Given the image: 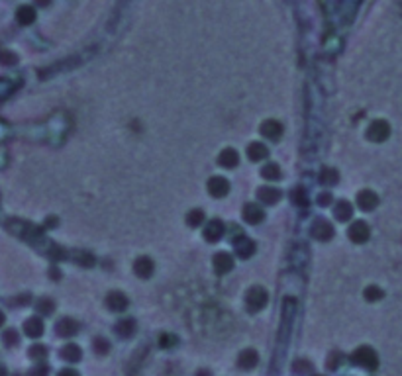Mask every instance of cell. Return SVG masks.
<instances>
[{
  "label": "cell",
  "mask_w": 402,
  "mask_h": 376,
  "mask_svg": "<svg viewBox=\"0 0 402 376\" xmlns=\"http://www.w3.org/2000/svg\"><path fill=\"white\" fill-rule=\"evenodd\" d=\"M245 304H247V310H249V312H259V310L267 304V292H265L261 286H253V288L247 292Z\"/></svg>",
  "instance_id": "1"
},
{
  "label": "cell",
  "mask_w": 402,
  "mask_h": 376,
  "mask_svg": "<svg viewBox=\"0 0 402 376\" xmlns=\"http://www.w3.org/2000/svg\"><path fill=\"white\" fill-rule=\"evenodd\" d=\"M353 361L357 365H361V367H367V369H375L377 367V355L369 347H361L359 351H355Z\"/></svg>",
  "instance_id": "2"
},
{
  "label": "cell",
  "mask_w": 402,
  "mask_h": 376,
  "mask_svg": "<svg viewBox=\"0 0 402 376\" xmlns=\"http://www.w3.org/2000/svg\"><path fill=\"white\" fill-rule=\"evenodd\" d=\"M208 190H210V194H212V196L222 198V196H226V194H228L230 185H228V181H226L224 177H214V179H210V183H208Z\"/></svg>",
  "instance_id": "3"
},
{
  "label": "cell",
  "mask_w": 402,
  "mask_h": 376,
  "mask_svg": "<svg viewBox=\"0 0 402 376\" xmlns=\"http://www.w3.org/2000/svg\"><path fill=\"white\" fill-rule=\"evenodd\" d=\"M231 267H233V259H231L230 253H218V255L214 257V269H216V272L224 274V272L231 270Z\"/></svg>",
  "instance_id": "4"
},
{
  "label": "cell",
  "mask_w": 402,
  "mask_h": 376,
  "mask_svg": "<svg viewBox=\"0 0 402 376\" xmlns=\"http://www.w3.org/2000/svg\"><path fill=\"white\" fill-rule=\"evenodd\" d=\"M312 233H314L316 239H330L334 235V229L326 219H318L314 223V227H312Z\"/></svg>",
  "instance_id": "5"
},
{
  "label": "cell",
  "mask_w": 402,
  "mask_h": 376,
  "mask_svg": "<svg viewBox=\"0 0 402 376\" xmlns=\"http://www.w3.org/2000/svg\"><path fill=\"white\" fill-rule=\"evenodd\" d=\"M106 306H108L112 312H122V310H126L128 300H126L124 294H120V292H112V294L106 298Z\"/></svg>",
  "instance_id": "6"
},
{
  "label": "cell",
  "mask_w": 402,
  "mask_h": 376,
  "mask_svg": "<svg viewBox=\"0 0 402 376\" xmlns=\"http://www.w3.org/2000/svg\"><path fill=\"white\" fill-rule=\"evenodd\" d=\"M136 274L142 278H149L153 274V261L147 257H142L136 261Z\"/></svg>",
  "instance_id": "7"
},
{
  "label": "cell",
  "mask_w": 402,
  "mask_h": 376,
  "mask_svg": "<svg viewBox=\"0 0 402 376\" xmlns=\"http://www.w3.org/2000/svg\"><path fill=\"white\" fill-rule=\"evenodd\" d=\"M261 134H263L267 139H279V135L283 134V128H281L279 122L269 120V122H265V124L261 126Z\"/></svg>",
  "instance_id": "8"
},
{
  "label": "cell",
  "mask_w": 402,
  "mask_h": 376,
  "mask_svg": "<svg viewBox=\"0 0 402 376\" xmlns=\"http://www.w3.org/2000/svg\"><path fill=\"white\" fill-rule=\"evenodd\" d=\"M243 215H245V219L249 221V223H257V221H261L263 219V208L259 206V204H247L245 206V210H243Z\"/></svg>",
  "instance_id": "9"
},
{
  "label": "cell",
  "mask_w": 402,
  "mask_h": 376,
  "mask_svg": "<svg viewBox=\"0 0 402 376\" xmlns=\"http://www.w3.org/2000/svg\"><path fill=\"white\" fill-rule=\"evenodd\" d=\"M204 235H206V239H208V241H218V239L224 235V223H222V221H218V219L210 221V223H208V227L204 229Z\"/></svg>",
  "instance_id": "10"
},
{
  "label": "cell",
  "mask_w": 402,
  "mask_h": 376,
  "mask_svg": "<svg viewBox=\"0 0 402 376\" xmlns=\"http://www.w3.org/2000/svg\"><path fill=\"white\" fill-rule=\"evenodd\" d=\"M253 249H255L253 241H249L247 237H235V251L239 257H243V259L249 257L253 253Z\"/></svg>",
  "instance_id": "11"
},
{
  "label": "cell",
  "mask_w": 402,
  "mask_h": 376,
  "mask_svg": "<svg viewBox=\"0 0 402 376\" xmlns=\"http://www.w3.org/2000/svg\"><path fill=\"white\" fill-rule=\"evenodd\" d=\"M220 165L222 167H226V169H231V167H235L237 165V151L235 149H224L222 153H220Z\"/></svg>",
  "instance_id": "12"
},
{
  "label": "cell",
  "mask_w": 402,
  "mask_h": 376,
  "mask_svg": "<svg viewBox=\"0 0 402 376\" xmlns=\"http://www.w3.org/2000/svg\"><path fill=\"white\" fill-rule=\"evenodd\" d=\"M387 135H389V128H387L385 122H375L371 126V130H369V137L375 139V141H383Z\"/></svg>",
  "instance_id": "13"
},
{
  "label": "cell",
  "mask_w": 402,
  "mask_h": 376,
  "mask_svg": "<svg viewBox=\"0 0 402 376\" xmlns=\"http://www.w3.org/2000/svg\"><path fill=\"white\" fill-rule=\"evenodd\" d=\"M349 235H351V239L353 241H365L367 239V235H369V227L363 223V221H357V223H353L351 225V229H349Z\"/></svg>",
  "instance_id": "14"
},
{
  "label": "cell",
  "mask_w": 402,
  "mask_h": 376,
  "mask_svg": "<svg viewBox=\"0 0 402 376\" xmlns=\"http://www.w3.org/2000/svg\"><path fill=\"white\" fill-rule=\"evenodd\" d=\"M259 198L263 200V204H275L281 198V192H279V188L265 187L259 190Z\"/></svg>",
  "instance_id": "15"
},
{
  "label": "cell",
  "mask_w": 402,
  "mask_h": 376,
  "mask_svg": "<svg viewBox=\"0 0 402 376\" xmlns=\"http://www.w3.org/2000/svg\"><path fill=\"white\" fill-rule=\"evenodd\" d=\"M247 155H249L251 161H261V159L267 157V147L263 143H251L247 147Z\"/></svg>",
  "instance_id": "16"
},
{
  "label": "cell",
  "mask_w": 402,
  "mask_h": 376,
  "mask_svg": "<svg viewBox=\"0 0 402 376\" xmlns=\"http://www.w3.org/2000/svg\"><path fill=\"white\" fill-rule=\"evenodd\" d=\"M257 365V353L253 349H247L239 355V367L241 369H253Z\"/></svg>",
  "instance_id": "17"
},
{
  "label": "cell",
  "mask_w": 402,
  "mask_h": 376,
  "mask_svg": "<svg viewBox=\"0 0 402 376\" xmlns=\"http://www.w3.org/2000/svg\"><path fill=\"white\" fill-rule=\"evenodd\" d=\"M75 331H77V322H73V320H69V318H65V320H61V322L57 323V333H59V335L69 337V335H73Z\"/></svg>",
  "instance_id": "18"
},
{
  "label": "cell",
  "mask_w": 402,
  "mask_h": 376,
  "mask_svg": "<svg viewBox=\"0 0 402 376\" xmlns=\"http://www.w3.org/2000/svg\"><path fill=\"white\" fill-rule=\"evenodd\" d=\"M41 331H43V323H41L39 318H31V320L26 322V333L28 335L37 337V335H41Z\"/></svg>",
  "instance_id": "19"
},
{
  "label": "cell",
  "mask_w": 402,
  "mask_h": 376,
  "mask_svg": "<svg viewBox=\"0 0 402 376\" xmlns=\"http://www.w3.org/2000/svg\"><path fill=\"white\" fill-rule=\"evenodd\" d=\"M375 204H377V196L373 192H361L359 194V206L363 210H371Z\"/></svg>",
  "instance_id": "20"
},
{
  "label": "cell",
  "mask_w": 402,
  "mask_h": 376,
  "mask_svg": "<svg viewBox=\"0 0 402 376\" xmlns=\"http://www.w3.org/2000/svg\"><path fill=\"white\" fill-rule=\"evenodd\" d=\"M61 355H63L65 361L73 363V361H79V359H81V349L75 347V345H67V347L61 351Z\"/></svg>",
  "instance_id": "21"
},
{
  "label": "cell",
  "mask_w": 402,
  "mask_h": 376,
  "mask_svg": "<svg viewBox=\"0 0 402 376\" xmlns=\"http://www.w3.org/2000/svg\"><path fill=\"white\" fill-rule=\"evenodd\" d=\"M118 333L124 337H130L134 333V320H124L118 323Z\"/></svg>",
  "instance_id": "22"
},
{
  "label": "cell",
  "mask_w": 402,
  "mask_h": 376,
  "mask_svg": "<svg viewBox=\"0 0 402 376\" xmlns=\"http://www.w3.org/2000/svg\"><path fill=\"white\" fill-rule=\"evenodd\" d=\"M263 177L265 179H279V175H281V171H279V165H275V163H271V165H267V167H263Z\"/></svg>",
  "instance_id": "23"
},
{
  "label": "cell",
  "mask_w": 402,
  "mask_h": 376,
  "mask_svg": "<svg viewBox=\"0 0 402 376\" xmlns=\"http://www.w3.org/2000/svg\"><path fill=\"white\" fill-rule=\"evenodd\" d=\"M336 215H338L340 219H347V217L351 215V208H349V204H347V202H342V204L336 208Z\"/></svg>",
  "instance_id": "24"
},
{
  "label": "cell",
  "mask_w": 402,
  "mask_h": 376,
  "mask_svg": "<svg viewBox=\"0 0 402 376\" xmlns=\"http://www.w3.org/2000/svg\"><path fill=\"white\" fill-rule=\"evenodd\" d=\"M187 219H189V223H191V225H201L202 219H204V214H202L201 210H193V212L189 214V217H187Z\"/></svg>",
  "instance_id": "25"
},
{
  "label": "cell",
  "mask_w": 402,
  "mask_h": 376,
  "mask_svg": "<svg viewBox=\"0 0 402 376\" xmlns=\"http://www.w3.org/2000/svg\"><path fill=\"white\" fill-rule=\"evenodd\" d=\"M18 16H20V22H22V24H28V22L33 20V10H31V8H22V10L18 12Z\"/></svg>",
  "instance_id": "26"
},
{
  "label": "cell",
  "mask_w": 402,
  "mask_h": 376,
  "mask_svg": "<svg viewBox=\"0 0 402 376\" xmlns=\"http://www.w3.org/2000/svg\"><path fill=\"white\" fill-rule=\"evenodd\" d=\"M179 339L175 337V335H169V333H165V335H161V347L163 349H169V347H175V343H177Z\"/></svg>",
  "instance_id": "27"
},
{
  "label": "cell",
  "mask_w": 402,
  "mask_h": 376,
  "mask_svg": "<svg viewBox=\"0 0 402 376\" xmlns=\"http://www.w3.org/2000/svg\"><path fill=\"white\" fill-rule=\"evenodd\" d=\"M338 181V175H336V171H324V175H322V183H326V185H332V183H336Z\"/></svg>",
  "instance_id": "28"
},
{
  "label": "cell",
  "mask_w": 402,
  "mask_h": 376,
  "mask_svg": "<svg viewBox=\"0 0 402 376\" xmlns=\"http://www.w3.org/2000/svg\"><path fill=\"white\" fill-rule=\"evenodd\" d=\"M94 349H96L98 353H106V351H108V341L98 337V339L94 341Z\"/></svg>",
  "instance_id": "29"
},
{
  "label": "cell",
  "mask_w": 402,
  "mask_h": 376,
  "mask_svg": "<svg viewBox=\"0 0 402 376\" xmlns=\"http://www.w3.org/2000/svg\"><path fill=\"white\" fill-rule=\"evenodd\" d=\"M292 200H294L296 204H300V206H304V204H306V196H304V192H302V190L292 192Z\"/></svg>",
  "instance_id": "30"
},
{
  "label": "cell",
  "mask_w": 402,
  "mask_h": 376,
  "mask_svg": "<svg viewBox=\"0 0 402 376\" xmlns=\"http://www.w3.org/2000/svg\"><path fill=\"white\" fill-rule=\"evenodd\" d=\"M39 312H43V314H51V312H53V302H49V300L39 302Z\"/></svg>",
  "instance_id": "31"
},
{
  "label": "cell",
  "mask_w": 402,
  "mask_h": 376,
  "mask_svg": "<svg viewBox=\"0 0 402 376\" xmlns=\"http://www.w3.org/2000/svg\"><path fill=\"white\" fill-rule=\"evenodd\" d=\"M377 296H381V292H379L377 288H369V290H367V298H369V300H377Z\"/></svg>",
  "instance_id": "32"
},
{
  "label": "cell",
  "mask_w": 402,
  "mask_h": 376,
  "mask_svg": "<svg viewBox=\"0 0 402 376\" xmlns=\"http://www.w3.org/2000/svg\"><path fill=\"white\" fill-rule=\"evenodd\" d=\"M31 355L33 357H45V349L43 347H35V349H31Z\"/></svg>",
  "instance_id": "33"
},
{
  "label": "cell",
  "mask_w": 402,
  "mask_h": 376,
  "mask_svg": "<svg viewBox=\"0 0 402 376\" xmlns=\"http://www.w3.org/2000/svg\"><path fill=\"white\" fill-rule=\"evenodd\" d=\"M59 376H79V375H77L75 371H63V373H61Z\"/></svg>",
  "instance_id": "34"
},
{
  "label": "cell",
  "mask_w": 402,
  "mask_h": 376,
  "mask_svg": "<svg viewBox=\"0 0 402 376\" xmlns=\"http://www.w3.org/2000/svg\"><path fill=\"white\" fill-rule=\"evenodd\" d=\"M320 202H322V204H324V202H330V194H322V196H320Z\"/></svg>",
  "instance_id": "35"
},
{
  "label": "cell",
  "mask_w": 402,
  "mask_h": 376,
  "mask_svg": "<svg viewBox=\"0 0 402 376\" xmlns=\"http://www.w3.org/2000/svg\"><path fill=\"white\" fill-rule=\"evenodd\" d=\"M2 322H4V316H2V314H0V325H2Z\"/></svg>",
  "instance_id": "36"
}]
</instances>
